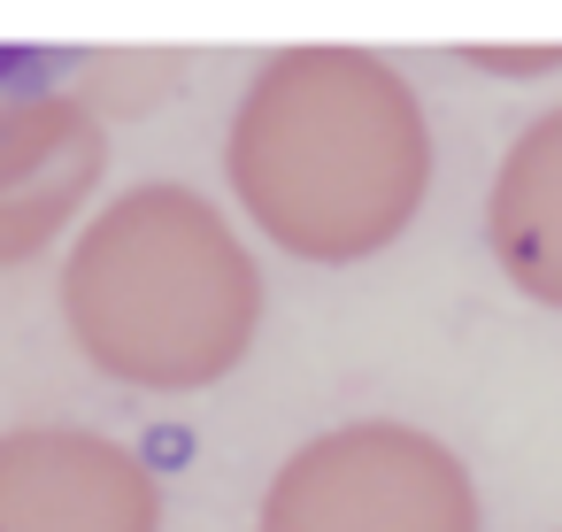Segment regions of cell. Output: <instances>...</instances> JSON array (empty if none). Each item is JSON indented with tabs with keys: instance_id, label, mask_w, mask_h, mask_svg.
I'll return each mask as SVG.
<instances>
[{
	"instance_id": "6da1fadb",
	"label": "cell",
	"mask_w": 562,
	"mask_h": 532,
	"mask_svg": "<svg viewBox=\"0 0 562 532\" xmlns=\"http://www.w3.org/2000/svg\"><path fill=\"white\" fill-rule=\"evenodd\" d=\"M40 70H47L40 47H0V86H24V78H40Z\"/></svg>"
}]
</instances>
